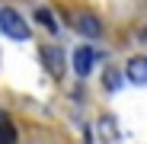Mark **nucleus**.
<instances>
[{"label": "nucleus", "instance_id": "obj_1", "mask_svg": "<svg viewBox=\"0 0 147 144\" xmlns=\"http://www.w3.org/2000/svg\"><path fill=\"white\" fill-rule=\"evenodd\" d=\"M0 32H3L7 39H13V42H29V22L22 19L13 7H3L0 10Z\"/></svg>", "mask_w": 147, "mask_h": 144}, {"label": "nucleus", "instance_id": "obj_2", "mask_svg": "<svg viewBox=\"0 0 147 144\" xmlns=\"http://www.w3.org/2000/svg\"><path fill=\"white\" fill-rule=\"evenodd\" d=\"M45 70L51 77H61L64 74V51H61V45H42V51H38Z\"/></svg>", "mask_w": 147, "mask_h": 144}, {"label": "nucleus", "instance_id": "obj_3", "mask_svg": "<svg viewBox=\"0 0 147 144\" xmlns=\"http://www.w3.org/2000/svg\"><path fill=\"white\" fill-rule=\"evenodd\" d=\"M96 61H99V55H96L90 45H80L77 51H74V70H77V77H90Z\"/></svg>", "mask_w": 147, "mask_h": 144}, {"label": "nucleus", "instance_id": "obj_4", "mask_svg": "<svg viewBox=\"0 0 147 144\" xmlns=\"http://www.w3.org/2000/svg\"><path fill=\"white\" fill-rule=\"evenodd\" d=\"M74 29H77L83 39H99L102 35V22L96 19L93 13H77L74 16Z\"/></svg>", "mask_w": 147, "mask_h": 144}, {"label": "nucleus", "instance_id": "obj_5", "mask_svg": "<svg viewBox=\"0 0 147 144\" xmlns=\"http://www.w3.org/2000/svg\"><path fill=\"white\" fill-rule=\"evenodd\" d=\"M125 77H128V83H134V87H144V83H147V55L128 58V64H125Z\"/></svg>", "mask_w": 147, "mask_h": 144}, {"label": "nucleus", "instance_id": "obj_6", "mask_svg": "<svg viewBox=\"0 0 147 144\" xmlns=\"http://www.w3.org/2000/svg\"><path fill=\"white\" fill-rule=\"evenodd\" d=\"M35 19H38V26H45L48 32H58V29H61L58 19H55V13L48 10V7H38V10H35Z\"/></svg>", "mask_w": 147, "mask_h": 144}, {"label": "nucleus", "instance_id": "obj_7", "mask_svg": "<svg viewBox=\"0 0 147 144\" xmlns=\"http://www.w3.org/2000/svg\"><path fill=\"white\" fill-rule=\"evenodd\" d=\"M102 87H106L109 93H115V90L121 87V74H118L115 67H106V70H102Z\"/></svg>", "mask_w": 147, "mask_h": 144}, {"label": "nucleus", "instance_id": "obj_8", "mask_svg": "<svg viewBox=\"0 0 147 144\" xmlns=\"http://www.w3.org/2000/svg\"><path fill=\"white\" fill-rule=\"evenodd\" d=\"M99 128H102V138H106V141H115V138H118V128H115V118H112V115H102V118H99Z\"/></svg>", "mask_w": 147, "mask_h": 144}, {"label": "nucleus", "instance_id": "obj_9", "mask_svg": "<svg viewBox=\"0 0 147 144\" xmlns=\"http://www.w3.org/2000/svg\"><path fill=\"white\" fill-rule=\"evenodd\" d=\"M16 141H19L16 128H13L10 122H0V144H16Z\"/></svg>", "mask_w": 147, "mask_h": 144}]
</instances>
